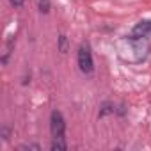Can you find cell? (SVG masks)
I'll return each mask as SVG.
<instances>
[{
	"instance_id": "obj_5",
	"label": "cell",
	"mask_w": 151,
	"mask_h": 151,
	"mask_svg": "<svg viewBox=\"0 0 151 151\" xmlns=\"http://www.w3.org/2000/svg\"><path fill=\"white\" fill-rule=\"evenodd\" d=\"M59 50H60L62 53H66V52H68V37H66L64 34H60V36H59Z\"/></svg>"
},
{
	"instance_id": "obj_4",
	"label": "cell",
	"mask_w": 151,
	"mask_h": 151,
	"mask_svg": "<svg viewBox=\"0 0 151 151\" xmlns=\"http://www.w3.org/2000/svg\"><path fill=\"white\" fill-rule=\"evenodd\" d=\"M50 147H52V151H64V149H68L66 139H53Z\"/></svg>"
},
{
	"instance_id": "obj_1",
	"label": "cell",
	"mask_w": 151,
	"mask_h": 151,
	"mask_svg": "<svg viewBox=\"0 0 151 151\" xmlns=\"http://www.w3.org/2000/svg\"><path fill=\"white\" fill-rule=\"evenodd\" d=\"M77 62H78V69L84 75H93V71H94V60H93V52H91V45L89 43H82L78 46Z\"/></svg>"
},
{
	"instance_id": "obj_7",
	"label": "cell",
	"mask_w": 151,
	"mask_h": 151,
	"mask_svg": "<svg viewBox=\"0 0 151 151\" xmlns=\"http://www.w3.org/2000/svg\"><path fill=\"white\" fill-rule=\"evenodd\" d=\"M18 149H36V151H39L41 147H39L37 144H23V146H20Z\"/></svg>"
},
{
	"instance_id": "obj_9",
	"label": "cell",
	"mask_w": 151,
	"mask_h": 151,
	"mask_svg": "<svg viewBox=\"0 0 151 151\" xmlns=\"http://www.w3.org/2000/svg\"><path fill=\"white\" fill-rule=\"evenodd\" d=\"M2 135H4V140L9 139V128H2Z\"/></svg>"
},
{
	"instance_id": "obj_8",
	"label": "cell",
	"mask_w": 151,
	"mask_h": 151,
	"mask_svg": "<svg viewBox=\"0 0 151 151\" xmlns=\"http://www.w3.org/2000/svg\"><path fill=\"white\" fill-rule=\"evenodd\" d=\"M9 2H11V6H14V7H22L25 0H9Z\"/></svg>"
},
{
	"instance_id": "obj_6",
	"label": "cell",
	"mask_w": 151,
	"mask_h": 151,
	"mask_svg": "<svg viewBox=\"0 0 151 151\" xmlns=\"http://www.w3.org/2000/svg\"><path fill=\"white\" fill-rule=\"evenodd\" d=\"M37 7H39V11L41 13H50V2L48 0H37Z\"/></svg>"
},
{
	"instance_id": "obj_3",
	"label": "cell",
	"mask_w": 151,
	"mask_h": 151,
	"mask_svg": "<svg viewBox=\"0 0 151 151\" xmlns=\"http://www.w3.org/2000/svg\"><path fill=\"white\" fill-rule=\"evenodd\" d=\"M151 34V20H144V22H139L133 30H132V39H142V37H147Z\"/></svg>"
},
{
	"instance_id": "obj_2",
	"label": "cell",
	"mask_w": 151,
	"mask_h": 151,
	"mask_svg": "<svg viewBox=\"0 0 151 151\" xmlns=\"http://www.w3.org/2000/svg\"><path fill=\"white\" fill-rule=\"evenodd\" d=\"M50 133L52 139H66V121L59 110H52L50 114Z\"/></svg>"
}]
</instances>
